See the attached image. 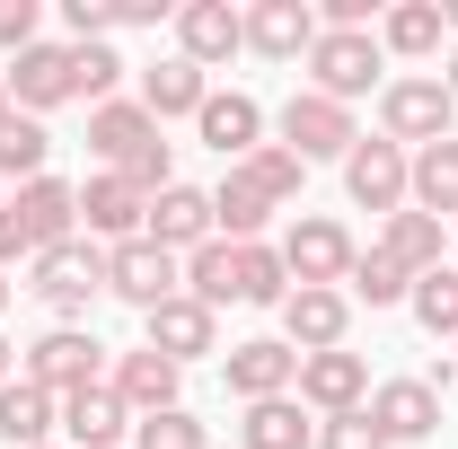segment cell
Masks as SVG:
<instances>
[{"mask_svg": "<svg viewBox=\"0 0 458 449\" xmlns=\"http://www.w3.org/2000/svg\"><path fill=\"white\" fill-rule=\"evenodd\" d=\"M405 185H414V150H397V141H352L344 194H352L361 212H405Z\"/></svg>", "mask_w": 458, "mask_h": 449, "instance_id": "cell-11", "label": "cell"}, {"mask_svg": "<svg viewBox=\"0 0 458 449\" xmlns=\"http://www.w3.org/2000/svg\"><path fill=\"white\" fill-rule=\"evenodd\" d=\"M379 71H388V54H379V36H370V27H318V45H309V89H318V97L352 106V97L388 89Z\"/></svg>", "mask_w": 458, "mask_h": 449, "instance_id": "cell-1", "label": "cell"}, {"mask_svg": "<svg viewBox=\"0 0 458 449\" xmlns=\"http://www.w3.org/2000/svg\"><path fill=\"white\" fill-rule=\"evenodd\" d=\"M176 54L194 62V71L247 54V9H229V0H185V9H176Z\"/></svg>", "mask_w": 458, "mask_h": 449, "instance_id": "cell-14", "label": "cell"}, {"mask_svg": "<svg viewBox=\"0 0 458 449\" xmlns=\"http://www.w3.org/2000/svg\"><path fill=\"white\" fill-rule=\"evenodd\" d=\"M441 36H450L441 0H397V9L379 18V54H405V62H432V54H441Z\"/></svg>", "mask_w": 458, "mask_h": 449, "instance_id": "cell-25", "label": "cell"}, {"mask_svg": "<svg viewBox=\"0 0 458 449\" xmlns=\"http://www.w3.org/2000/svg\"><path fill=\"white\" fill-rule=\"evenodd\" d=\"M176 379H185V370H176L168 352H150V343L106 361V388L132 405V423H141V414H168V405H176Z\"/></svg>", "mask_w": 458, "mask_h": 449, "instance_id": "cell-18", "label": "cell"}, {"mask_svg": "<svg viewBox=\"0 0 458 449\" xmlns=\"http://www.w3.org/2000/svg\"><path fill=\"white\" fill-rule=\"evenodd\" d=\"M370 423H379V441H432L441 432V396L423 388V379H388V388H370V405H361Z\"/></svg>", "mask_w": 458, "mask_h": 449, "instance_id": "cell-19", "label": "cell"}, {"mask_svg": "<svg viewBox=\"0 0 458 449\" xmlns=\"http://www.w3.org/2000/svg\"><path fill=\"white\" fill-rule=\"evenodd\" d=\"M18 379H36L45 396H80V388H98V379H106V343L89 335V326H54V335L27 343Z\"/></svg>", "mask_w": 458, "mask_h": 449, "instance_id": "cell-4", "label": "cell"}, {"mask_svg": "<svg viewBox=\"0 0 458 449\" xmlns=\"http://www.w3.org/2000/svg\"><path fill=\"white\" fill-rule=\"evenodd\" d=\"M352 106H335V97H318V89H300L283 106V150L309 168V159H352Z\"/></svg>", "mask_w": 458, "mask_h": 449, "instance_id": "cell-7", "label": "cell"}, {"mask_svg": "<svg viewBox=\"0 0 458 449\" xmlns=\"http://www.w3.org/2000/svg\"><path fill=\"white\" fill-rule=\"evenodd\" d=\"M36 27H45V9H36V0H0V54H9V62L27 54V45H45Z\"/></svg>", "mask_w": 458, "mask_h": 449, "instance_id": "cell-39", "label": "cell"}, {"mask_svg": "<svg viewBox=\"0 0 458 449\" xmlns=\"http://www.w3.org/2000/svg\"><path fill=\"white\" fill-rule=\"evenodd\" d=\"M45 309H62V318H80L98 291H106V247H89V238H71V247H54V256H36V282H27Z\"/></svg>", "mask_w": 458, "mask_h": 449, "instance_id": "cell-8", "label": "cell"}, {"mask_svg": "<svg viewBox=\"0 0 458 449\" xmlns=\"http://www.w3.org/2000/svg\"><path fill=\"white\" fill-rule=\"evenodd\" d=\"M405 309H414V326H423V335L458 343V265H441V274H414Z\"/></svg>", "mask_w": 458, "mask_h": 449, "instance_id": "cell-32", "label": "cell"}, {"mask_svg": "<svg viewBox=\"0 0 458 449\" xmlns=\"http://www.w3.org/2000/svg\"><path fill=\"white\" fill-rule=\"evenodd\" d=\"M203 97H212V80H203L185 54H168V62L141 71V114H150V123H168V114H203Z\"/></svg>", "mask_w": 458, "mask_h": 449, "instance_id": "cell-24", "label": "cell"}, {"mask_svg": "<svg viewBox=\"0 0 458 449\" xmlns=\"http://www.w3.org/2000/svg\"><path fill=\"white\" fill-rule=\"evenodd\" d=\"M291 300V274H283V247H238V309H283Z\"/></svg>", "mask_w": 458, "mask_h": 449, "instance_id": "cell-33", "label": "cell"}, {"mask_svg": "<svg viewBox=\"0 0 458 449\" xmlns=\"http://www.w3.org/2000/svg\"><path fill=\"white\" fill-rule=\"evenodd\" d=\"M309 45H318V9H309V0H256V9H247V54L309 62Z\"/></svg>", "mask_w": 458, "mask_h": 449, "instance_id": "cell-17", "label": "cell"}, {"mask_svg": "<svg viewBox=\"0 0 458 449\" xmlns=\"http://www.w3.org/2000/svg\"><path fill=\"white\" fill-rule=\"evenodd\" d=\"M141 141H159V123L141 114V97H114V106H89V150L106 159V168H123Z\"/></svg>", "mask_w": 458, "mask_h": 449, "instance_id": "cell-27", "label": "cell"}, {"mask_svg": "<svg viewBox=\"0 0 458 449\" xmlns=\"http://www.w3.org/2000/svg\"><path fill=\"white\" fill-rule=\"evenodd\" d=\"M221 379L238 405H265V396H291V379H300V352H291L283 335H256V343H229L221 352Z\"/></svg>", "mask_w": 458, "mask_h": 449, "instance_id": "cell-13", "label": "cell"}, {"mask_svg": "<svg viewBox=\"0 0 458 449\" xmlns=\"http://www.w3.org/2000/svg\"><path fill=\"white\" fill-rule=\"evenodd\" d=\"M441 89H450V97H458V45H450V71H441Z\"/></svg>", "mask_w": 458, "mask_h": 449, "instance_id": "cell-46", "label": "cell"}, {"mask_svg": "<svg viewBox=\"0 0 458 449\" xmlns=\"http://www.w3.org/2000/svg\"><path fill=\"white\" fill-rule=\"evenodd\" d=\"M141 343H150V352H168L176 370H185V361L221 352V309H203L194 291H176V300H159V309L141 318Z\"/></svg>", "mask_w": 458, "mask_h": 449, "instance_id": "cell-9", "label": "cell"}, {"mask_svg": "<svg viewBox=\"0 0 458 449\" xmlns=\"http://www.w3.org/2000/svg\"><path fill=\"white\" fill-rule=\"evenodd\" d=\"M0 309H9V274H0Z\"/></svg>", "mask_w": 458, "mask_h": 449, "instance_id": "cell-48", "label": "cell"}, {"mask_svg": "<svg viewBox=\"0 0 458 449\" xmlns=\"http://www.w3.org/2000/svg\"><path fill=\"white\" fill-rule=\"evenodd\" d=\"M123 449H212V432H203V423H194L185 405H168V414H141Z\"/></svg>", "mask_w": 458, "mask_h": 449, "instance_id": "cell-37", "label": "cell"}, {"mask_svg": "<svg viewBox=\"0 0 458 449\" xmlns=\"http://www.w3.org/2000/svg\"><path fill=\"white\" fill-rule=\"evenodd\" d=\"M238 176H247V185H256V194H265L274 212H283V203H300V185H309V168L291 159L283 141H256V150L238 159Z\"/></svg>", "mask_w": 458, "mask_h": 449, "instance_id": "cell-31", "label": "cell"}, {"mask_svg": "<svg viewBox=\"0 0 458 449\" xmlns=\"http://www.w3.org/2000/svg\"><path fill=\"white\" fill-rule=\"evenodd\" d=\"M62 432H71V449H123L132 441V405L98 379V388L62 396Z\"/></svg>", "mask_w": 458, "mask_h": 449, "instance_id": "cell-22", "label": "cell"}, {"mask_svg": "<svg viewBox=\"0 0 458 449\" xmlns=\"http://www.w3.org/2000/svg\"><path fill=\"white\" fill-rule=\"evenodd\" d=\"M238 449H318V423L300 414V396H265V405H247Z\"/></svg>", "mask_w": 458, "mask_h": 449, "instance_id": "cell-28", "label": "cell"}, {"mask_svg": "<svg viewBox=\"0 0 458 449\" xmlns=\"http://www.w3.org/2000/svg\"><path fill=\"white\" fill-rule=\"evenodd\" d=\"M194 132H203V141L221 150L229 168H238V159L265 141V106H256L247 89H212V97H203V114H194Z\"/></svg>", "mask_w": 458, "mask_h": 449, "instance_id": "cell-21", "label": "cell"}, {"mask_svg": "<svg viewBox=\"0 0 458 449\" xmlns=\"http://www.w3.org/2000/svg\"><path fill=\"white\" fill-rule=\"evenodd\" d=\"M150 247H168V256H194V247H212L221 229H212V194L203 185H168V194H150V229H141Z\"/></svg>", "mask_w": 458, "mask_h": 449, "instance_id": "cell-16", "label": "cell"}, {"mask_svg": "<svg viewBox=\"0 0 458 449\" xmlns=\"http://www.w3.org/2000/svg\"><path fill=\"white\" fill-rule=\"evenodd\" d=\"M18 256H27V265H36V247H27V229H18V212H9V203H0V274H9V265H18Z\"/></svg>", "mask_w": 458, "mask_h": 449, "instance_id": "cell-42", "label": "cell"}, {"mask_svg": "<svg viewBox=\"0 0 458 449\" xmlns=\"http://www.w3.org/2000/svg\"><path fill=\"white\" fill-rule=\"evenodd\" d=\"M9 379H18V352H9V335H0V388H9Z\"/></svg>", "mask_w": 458, "mask_h": 449, "instance_id": "cell-45", "label": "cell"}, {"mask_svg": "<svg viewBox=\"0 0 458 449\" xmlns=\"http://www.w3.org/2000/svg\"><path fill=\"white\" fill-rule=\"evenodd\" d=\"M405 203L432 212V221H450V212H458V132H450V141H432V150H414V185H405Z\"/></svg>", "mask_w": 458, "mask_h": 449, "instance_id": "cell-30", "label": "cell"}, {"mask_svg": "<svg viewBox=\"0 0 458 449\" xmlns=\"http://www.w3.org/2000/svg\"><path fill=\"white\" fill-rule=\"evenodd\" d=\"M45 159H54V132H45L36 114H9V123H0V176L36 185V176H45Z\"/></svg>", "mask_w": 458, "mask_h": 449, "instance_id": "cell-35", "label": "cell"}, {"mask_svg": "<svg viewBox=\"0 0 458 449\" xmlns=\"http://www.w3.org/2000/svg\"><path fill=\"white\" fill-rule=\"evenodd\" d=\"M71 71H80V97L89 106H114V80H123V54L114 45H71Z\"/></svg>", "mask_w": 458, "mask_h": 449, "instance_id": "cell-38", "label": "cell"}, {"mask_svg": "<svg viewBox=\"0 0 458 449\" xmlns=\"http://www.w3.org/2000/svg\"><path fill=\"white\" fill-rule=\"evenodd\" d=\"M423 388H432V396H450V388H458V352H441V361L423 370Z\"/></svg>", "mask_w": 458, "mask_h": 449, "instance_id": "cell-44", "label": "cell"}, {"mask_svg": "<svg viewBox=\"0 0 458 449\" xmlns=\"http://www.w3.org/2000/svg\"><path fill=\"white\" fill-rule=\"evenodd\" d=\"M9 114H18V106H9V80H0V123H9Z\"/></svg>", "mask_w": 458, "mask_h": 449, "instance_id": "cell-47", "label": "cell"}, {"mask_svg": "<svg viewBox=\"0 0 458 449\" xmlns=\"http://www.w3.org/2000/svg\"><path fill=\"white\" fill-rule=\"evenodd\" d=\"M450 123H458V97L441 89V71H414V80H388L379 89V141H397V150L450 141Z\"/></svg>", "mask_w": 458, "mask_h": 449, "instance_id": "cell-2", "label": "cell"}, {"mask_svg": "<svg viewBox=\"0 0 458 449\" xmlns=\"http://www.w3.org/2000/svg\"><path fill=\"white\" fill-rule=\"evenodd\" d=\"M80 229H89V247H123V238L150 229V194L123 185L114 168H98L89 185H80Z\"/></svg>", "mask_w": 458, "mask_h": 449, "instance_id": "cell-10", "label": "cell"}, {"mask_svg": "<svg viewBox=\"0 0 458 449\" xmlns=\"http://www.w3.org/2000/svg\"><path fill=\"white\" fill-rule=\"evenodd\" d=\"M265 221H274V203H265V194H256L247 176L229 168L221 185H212V229H221L229 247H256V238H265Z\"/></svg>", "mask_w": 458, "mask_h": 449, "instance_id": "cell-29", "label": "cell"}, {"mask_svg": "<svg viewBox=\"0 0 458 449\" xmlns=\"http://www.w3.org/2000/svg\"><path fill=\"white\" fill-rule=\"evenodd\" d=\"M318 27H370V0H327Z\"/></svg>", "mask_w": 458, "mask_h": 449, "instance_id": "cell-43", "label": "cell"}, {"mask_svg": "<svg viewBox=\"0 0 458 449\" xmlns=\"http://www.w3.org/2000/svg\"><path fill=\"white\" fill-rule=\"evenodd\" d=\"M0 80H9V106H18V114H36V123H45V114L62 106V97H80V71H71V45H27V54L9 62Z\"/></svg>", "mask_w": 458, "mask_h": 449, "instance_id": "cell-12", "label": "cell"}, {"mask_svg": "<svg viewBox=\"0 0 458 449\" xmlns=\"http://www.w3.org/2000/svg\"><path fill=\"white\" fill-rule=\"evenodd\" d=\"M106 291H114V300H132V309L150 318L159 300L185 291V256L150 247V238H123V247H106Z\"/></svg>", "mask_w": 458, "mask_h": 449, "instance_id": "cell-5", "label": "cell"}, {"mask_svg": "<svg viewBox=\"0 0 458 449\" xmlns=\"http://www.w3.org/2000/svg\"><path fill=\"white\" fill-rule=\"evenodd\" d=\"M352 335V300L344 291H291L283 300V343L291 352H335Z\"/></svg>", "mask_w": 458, "mask_h": 449, "instance_id": "cell-20", "label": "cell"}, {"mask_svg": "<svg viewBox=\"0 0 458 449\" xmlns=\"http://www.w3.org/2000/svg\"><path fill=\"white\" fill-rule=\"evenodd\" d=\"M45 449H54V441H45Z\"/></svg>", "mask_w": 458, "mask_h": 449, "instance_id": "cell-49", "label": "cell"}, {"mask_svg": "<svg viewBox=\"0 0 458 449\" xmlns=\"http://www.w3.org/2000/svg\"><path fill=\"white\" fill-rule=\"evenodd\" d=\"M185 291H194L203 309H221V300H238V247H229V238H212V247H194V256H185Z\"/></svg>", "mask_w": 458, "mask_h": 449, "instance_id": "cell-36", "label": "cell"}, {"mask_svg": "<svg viewBox=\"0 0 458 449\" xmlns=\"http://www.w3.org/2000/svg\"><path fill=\"white\" fill-rule=\"evenodd\" d=\"M18 229H27V247L36 256H54V247H71L80 238V185H62V176H36V185H18Z\"/></svg>", "mask_w": 458, "mask_h": 449, "instance_id": "cell-15", "label": "cell"}, {"mask_svg": "<svg viewBox=\"0 0 458 449\" xmlns=\"http://www.w3.org/2000/svg\"><path fill=\"white\" fill-rule=\"evenodd\" d=\"M352 256H361V247H352V229L327 221V212H309V221L283 229V274H291V291H344Z\"/></svg>", "mask_w": 458, "mask_h": 449, "instance_id": "cell-3", "label": "cell"}, {"mask_svg": "<svg viewBox=\"0 0 458 449\" xmlns=\"http://www.w3.org/2000/svg\"><path fill=\"white\" fill-rule=\"evenodd\" d=\"M405 291H414V274H405L388 247H370V256H352V274H344V300H370V309H397Z\"/></svg>", "mask_w": 458, "mask_h": 449, "instance_id": "cell-34", "label": "cell"}, {"mask_svg": "<svg viewBox=\"0 0 458 449\" xmlns=\"http://www.w3.org/2000/svg\"><path fill=\"white\" fill-rule=\"evenodd\" d=\"M62 27H71V45H106L114 0H62Z\"/></svg>", "mask_w": 458, "mask_h": 449, "instance_id": "cell-41", "label": "cell"}, {"mask_svg": "<svg viewBox=\"0 0 458 449\" xmlns=\"http://www.w3.org/2000/svg\"><path fill=\"white\" fill-rule=\"evenodd\" d=\"M318 449H388V441H379V423L352 405V414H327V423H318Z\"/></svg>", "mask_w": 458, "mask_h": 449, "instance_id": "cell-40", "label": "cell"}, {"mask_svg": "<svg viewBox=\"0 0 458 449\" xmlns=\"http://www.w3.org/2000/svg\"><path fill=\"white\" fill-rule=\"evenodd\" d=\"M291 396L327 423V414H352V405H370V361L361 352H300V379H291Z\"/></svg>", "mask_w": 458, "mask_h": 449, "instance_id": "cell-6", "label": "cell"}, {"mask_svg": "<svg viewBox=\"0 0 458 449\" xmlns=\"http://www.w3.org/2000/svg\"><path fill=\"white\" fill-rule=\"evenodd\" d=\"M379 247L397 256L405 274H441V265H450V238H441V221H432V212H414V203H405V212H388Z\"/></svg>", "mask_w": 458, "mask_h": 449, "instance_id": "cell-26", "label": "cell"}, {"mask_svg": "<svg viewBox=\"0 0 458 449\" xmlns=\"http://www.w3.org/2000/svg\"><path fill=\"white\" fill-rule=\"evenodd\" d=\"M62 423V396H45L36 379H9L0 388V449H45Z\"/></svg>", "mask_w": 458, "mask_h": 449, "instance_id": "cell-23", "label": "cell"}]
</instances>
